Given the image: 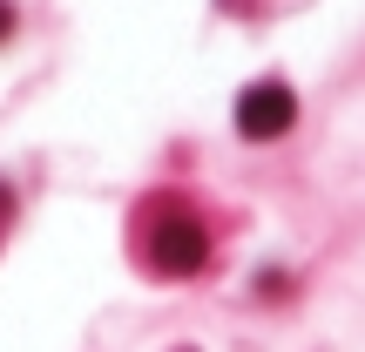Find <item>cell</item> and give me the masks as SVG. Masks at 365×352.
<instances>
[{
  "instance_id": "obj_1",
  "label": "cell",
  "mask_w": 365,
  "mask_h": 352,
  "mask_svg": "<svg viewBox=\"0 0 365 352\" xmlns=\"http://www.w3.org/2000/svg\"><path fill=\"white\" fill-rule=\"evenodd\" d=\"M203 258H210L203 223H196L190 210H163L156 231H149V264H156L163 278H190V271H203Z\"/></svg>"
},
{
  "instance_id": "obj_2",
  "label": "cell",
  "mask_w": 365,
  "mask_h": 352,
  "mask_svg": "<svg viewBox=\"0 0 365 352\" xmlns=\"http://www.w3.org/2000/svg\"><path fill=\"white\" fill-rule=\"evenodd\" d=\"M291 122H298V95L284 81H250L237 95V136H250V143H277Z\"/></svg>"
},
{
  "instance_id": "obj_3",
  "label": "cell",
  "mask_w": 365,
  "mask_h": 352,
  "mask_svg": "<svg viewBox=\"0 0 365 352\" xmlns=\"http://www.w3.org/2000/svg\"><path fill=\"white\" fill-rule=\"evenodd\" d=\"M7 27H14V7H7V0H0V41H7Z\"/></svg>"
}]
</instances>
